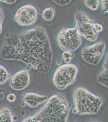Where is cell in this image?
I'll return each mask as SVG.
<instances>
[{
    "instance_id": "cell-1",
    "label": "cell",
    "mask_w": 108,
    "mask_h": 122,
    "mask_svg": "<svg viewBox=\"0 0 108 122\" xmlns=\"http://www.w3.org/2000/svg\"><path fill=\"white\" fill-rule=\"evenodd\" d=\"M2 58L20 61L43 74L49 72L53 60L51 42L45 29L40 26L19 34L7 33L0 52Z\"/></svg>"
},
{
    "instance_id": "cell-2",
    "label": "cell",
    "mask_w": 108,
    "mask_h": 122,
    "mask_svg": "<svg viewBox=\"0 0 108 122\" xmlns=\"http://www.w3.org/2000/svg\"><path fill=\"white\" fill-rule=\"evenodd\" d=\"M71 109V105L63 94H54L37 112L21 122H68Z\"/></svg>"
},
{
    "instance_id": "cell-3",
    "label": "cell",
    "mask_w": 108,
    "mask_h": 122,
    "mask_svg": "<svg viewBox=\"0 0 108 122\" xmlns=\"http://www.w3.org/2000/svg\"><path fill=\"white\" fill-rule=\"evenodd\" d=\"M73 109L79 115L97 114L103 104L101 97L93 94L83 87L75 89L73 94Z\"/></svg>"
},
{
    "instance_id": "cell-4",
    "label": "cell",
    "mask_w": 108,
    "mask_h": 122,
    "mask_svg": "<svg viewBox=\"0 0 108 122\" xmlns=\"http://www.w3.org/2000/svg\"><path fill=\"white\" fill-rule=\"evenodd\" d=\"M78 72V68L74 64H64L59 66L54 73L52 81L59 90H64L74 83Z\"/></svg>"
},
{
    "instance_id": "cell-5",
    "label": "cell",
    "mask_w": 108,
    "mask_h": 122,
    "mask_svg": "<svg viewBox=\"0 0 108 122\" xmlns=\"http://www.w3.org/2000/svg\"><path fill=\"white\" fill-rule=\"evenodd\" d=\"M58 45L64 51H74L81 46V36L75 27L63 28L56 36Z\"/></svg>"
},
{
    "instance_id": "cell-6",
    "label": "cell",
    "mask_w": 108,
    "mask_h": 122,
    "mask_svg": "<svg viewBox=\"0 0 108 122\" xmlns=\"http://www.w3.org/2000/svg\"><path fill=\"white\" fill-rule=\"evenodd\" d=\"M75 28L79 35L90 42L96 41L98 33L94 29L95 22L85 13L78 11L75 15Z\"/></svg>"
},
{
    "instance_id": "cell-7",
    "label": "cell",
    "mask_w": 108,
    "mask_h": 122,
    "mask_svg": "<svg viewBox=\"0 0 108 122\" xmlns=\"http://www.w3.org/2000/svg\"><path fill=\"white\" fill-rule=\"evenodd\" d=\"M38 17L37 9L32 5L28 4L21 6L17 10L14 19L19 26H28L35 24Z\"/></svg>"
},
{
    "instance_id": "cell-8",
    "label": "cell",
    "mask_w": 108,
    "mask_h": 122,
    "mask_svg": "<svg viewBox=\"0 0 108 122\" xmlns=\"http://www.w3.org/2000/svg\"><path fill=\"white\" fill-rule=\"evenodd\" d=\"M105 48L106 44L104 42H97L84 47L81 52V56L88 64L96 65L101 61Z\"/></svg>"
},
{
    "instance_id": "cell-9",
    "label": "cell",
    "mask_w": 108,
    "mask_h": 122,
    "mask_svg": "<svg viewBox=\"0 0 108 122\" xmlns=\"http://www.w3.org/2000/svg\"><path fill=\"white\" fill-rule=\"evenodd\" d=\"M30 75L28 70L23 69L18 71L11 76L10 86L15 90H22L29 86Z\"/></svg>"
},
{
    "instance_id": "cell-10",
    "label": "cell",
    "mask_w": 108,
    "mask_h": 122,
    "mask_svg": "<svg viewBox=\"0 0 108 122\" xmlns=\"http://www.w3.org/2000/svg\"><path fill=\"white\" fill-rule=\"evenodd\" d=\"M22 99L26 105L31 108H35L48 100V96L33 92H28L23 94Z\"/></svg>"
},
{
    "instance_id": "cell-11",
    "label": "cell",
    "mask_w": 108,
    "mask_h": 122,
    "mask_svg": "<svg viewBox=\"0 0 108 122\" xmlns=\"http://www.w3.org/2000/svg\"><path fill=\"white\" fill-rule=\"evenodd\" d=\"M0 122H14L11 110L8 107L0 109Z\"/></svg>"
},
{
    "instance_id": "cell-12",
    "label": "cell",
    "mask_w": 108,
    "mask_h": 122,
    "mask_svg": "<svg viewBox=\"0 0 108 122\" xmlns=\"http://www.w3.org/2000/svg\"><path fill=\"white\" fill-rule=\"evenodd\" d=\"M11 77V75L7 68L0 64V85L5 84Z\"/></svg>"
},
{
    "instance_id": "cell-13",
    "label": "cell",
    "mask_w": 108,
    "mask_h": 122,
    "mask_svg": "<svg viewBox=\"0 0 108 122\" xmlns=\"http://www.w3.org/2000/svg\"><path fill=\"white\" fill-rule=\"evenodd\" d=\"M55 14V11L53 7H47L43 10L41 15L44 20L50 21L53 19Z\"/></svg>"
},
{
    "instance_id": "cell-14",
    "label": "cell",
    "mask_w": 108,
    "mask_h": 122,
    "mask_svg": "<svg viewBox=\"0 0 108 122\" xmlns=\"http://www.w3.org/2000/svg\"><path fill=\"white\" fill-rule=\"evenodd\" d=\"M108 69L103 70L97 77V81L100 84L105 87H108Z\"/></svg>"
},
{
    "instance_id": "cell-15",
    "label": "cell",
    "mask_w": 108,
    "mask_h": 122,
    "mask_svg": "<svg viewBox=\"0 0 108 122\" xmlns=\"http://www.w3.org/2000/svg\"><path fill=\"white\" fill-rule=\"evenodd\" d=\"M84 3L86 7L92 11L98 10L100 5V1L99 0H85Z\"/></svg>"
},
{
    "instance_id": "cell-16",
    "label": "cell",
    "mask_w": 108,
    "mask_h": 122,
    "mask_svg": "<svg viewBox=\"0 0 108 122\" xmlns=\"http://www.w3.org/2000/svg\"><path fill=\"white\" fill-rule=\"evenodd\" d=\"M61 57L66 64H70L74 58V54L71 52L64 51L61 54Z\"/></svg>"
},
{
    "instance_id": "cell-17",
    "label": "cell",
    "mask_w": 108,
    "mask_h": 122,
    "mask_svg": "<svg viewBox=\"0 0 108 122\" xmlns=\"http://www.w3.org/2000/svg\"><path fill=\"white\" fill-rule=\"evenodd\" d=\"M100 3L101 5L102 11L103 13H108V0H100Z\"/></svg>"
},
{
    "instance_id": "cell-18",
    "label": "cell",
    "mask_w": 108,
    "mask_h": 122,
    "mask_svg": "<svg viewBox=\"0 0 108 122\" xmlns=\"http://www.w3.org/2000/svg\"><path fill=\"white\" fill-rule=\"evenodd\" d=\"M54 3L58 5L65 6L69 4L71 0H53Z\"/></svg>"
},
{
    "instance_id": "cell-19",
    "label": "cell",
    "mask_w": 108,
    "mask_h": 122,
    "mask_svg": "<svg viewBox=\"0 0 108 122\" xmlns=\"http://www.w3.org/2000/svg\"><path fill=\"white\" fill-rule=\"evenodd\" d=\"M16 99V96L13 93H10L7 97V101L10 103H13L15 101Z\"/></svg>"
},
{
    "instance_id": "cell-20",
    "label": "cell",
    "mask_w": 108,
    "mask_h": 122,
    "mask_svg": "<svg viewBox=\"0 0 108 122\" xmlns=\"http://www.w3.org/2000/svg\"><path fill=\"white\" fill-rule=\"evenodd\" d=\"M4 20V14L1 7H0V34L3 29V24Z\"/></svg>"
},
{
    "instance_id": "cell-21",
    "label": "cell",
    "mask_w": 108,
    "mask_h": 122,
    "mask_svg": "<svg viewBox=\"0 0 108 122\" xmlns=\"http://www.w3.org/2000/svg\"><path fill=\"white\" fill-rule=\"evenodd\" d=\"M94 29L97 33L101 32L103 30V26L100 24L95 23L94 24Z\"/></svg>"
},
{
    "instance_id": "cell-22",
    "label": "cell",
    "mask_w": 108,
    "mask_h": 122,
    "mask_svg": "<svg viewBox=\"0 0 108 122\" xmlns=\"http://www.w3.org/2000/svg\"><path fill=\"white\" fill-rule=\"evenodd\" d=\"M103 69H108V54H107L104 60L103 64Z\"/></svg>"
},
{
    "instance_id": "cell-23",
    "label": "cell",
    "mask_w": 108,
    "mask_h": 122,
    "mask_svg": "<svg viewBox=\"0 0 108 122\" xmlns=\"http://www.w3.org/2000/svg\"><path fill=\"white\" fill-rule=\"evenodd\" d=\"M0 1L2 2H3V3H5L7 4H12L13 3H15V2L16 1V0H0Z\"/></svg>"
},
{
    "instance_id": "cell-24",
    "label": "cell",
    "mask_w": 108,
    "mask_h": 122,
    "mask_svg": "<svg viewBox=\"0 0 108 122\" xmlns=\"http://www.w3.org/2000/svg\"><path fill=\"white\" fill-rule=\"evenodd\" d=\"M62 63V61L60 59H57L56 61V64L57 66H60Z\"/></svg>"
},
{
    "instance_id": "cell-25",
    "label": "cell",
    "mask_w": 108,
    "mask_h": 122,
    "mask_svg": "<svg viewBox=\"0 0 108 122\" xmlns=\"http://www.w3.org/2000/svg\"><path fill=\"white\" fill-rule=\"evenodd\" d=\"M99 122V121H92V122Z\"/></svg>"
},
{
    "instance_id": "cell-26",
    "label": "cell",
    "mask_w": 108,
    "mask_h": 122,
    "mask_svg": "<svg viewBox=\"0 0 108 122\" xmlns=\"http://www.w3.org/2000/svg\"><path fill=\"white\" fill-rule=\"evenodd\" d=\"M76 122V121H75V122Z\"/></svg>"
}]
</instances>
